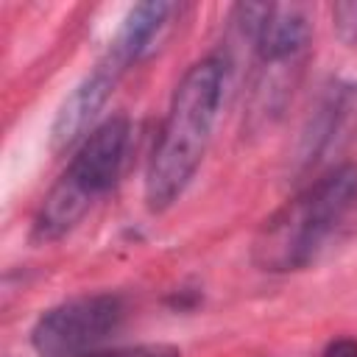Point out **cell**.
Instances as JSON below:
<instances>
[{"label":"cell","instance_id":"cell-4","mask_svg":"<svg viewBox=\"0 0 357 357\" xmlns=\"http://www.w3.org/2000/svg\"><path fill=\"white\" fill-rule=\"evenodd\" d=\"M120 321L123 304L117 296H78L50 307L33 324L31 343L39 357H81L103 343Z\"/></svg>","mask_w":357,"mask_h":357},{"label":"cell","instance_id":"cell-2","mask_svg":"<svg viewBox=\"0 0 357 357\" xmlns=\"http://www.w3.org/2000/svg\"><path fill=\"white\" fill-rule=\"evenodd\" d=\"M354 204L357 167H332L259 226L251 245L254 265L271 273H287L310 265L324 248V243L349 218Z\"/></svg>","mask_w":357,"mask_h":357},{"label":"cell","instance_id":"cell-6","mask_svg":"<svg viewBox=\"0 0 357 357\" xmlns=\"http://www.w3.org/2000/svg\"><path fill=\"white\" fill-rule=\"evenodd\" d=\"M126 70H120L112 59H100L95 64V70L67 95V100L61 103V109L56 112L53 128H50V145L56 151L75 145L78 139L86 137V128L92 126V120L98 117V112L106 106L112 89L117 86L120 75Z\"/></svg>","mask_w":357,"mask_h":357},{"label":"cell","instance_id":"cell-8","mask_svg":"<svg viewBox=\"0 0 357 357\" xmlns=\"http://www.w3.org/2000/svg\"><path fill=\"white\" fill-rule=\"evenodd\" d=\"M170 11H173V6L170 3H162V0L137 3L126 14L120 31L114 33V39H112V45L106 50V59H112L120 70H128L151 47V42L156 39V33L165 25V20H167Z\"/></svg>","mask_w":357,"mask_h":357},{"label":"cell","instance_id":"cell-9","mask_svg":"<svg viewBox=\"0 0 357 357\" xmlns=\"http://www.w3.org/2000/svg\"><path fill=\"white\" fill-rule=\"evenodd\" d=\"M81 357H181V351L167 343H139V346H117V349H92Z\"/></svg>","mask_w":357,"mask_h":357},{"label":"cell","instance_id":"cell-7","mask_svg":"<svg viewBox=\"0 0 357 357\" xmlns=\"http://www.w3.org/2000/svg\"><path fill=\"white\" fill-rule=\"evenodd\" d=\"M354 112H357V86L335 84L324 92L301 134L298 162L304 170L315 167L321 159H326L332 151L340 148V142L349 137V128L354 123Z\"/></svg>","mask_w":357,"mask_h":357},{"label":"cell","instance_id":"cell-11","mask_svg":"<svg viewBox=\"0 0 357 357\" xmlns=\"http://www.w3.org/2000/svg\"><path fill=\"white\" fill-rule=\"evenodd\" d=\"M321 357H357V340L354 337H337L324 349Z\"/></svg>","mask_w":357,"mask_h":357},{"label":"cell","instance_id":"cell-5","mask_svg":"<svg viewBox=\"0 0 357 357\" xmlns=\"http://www.w3.org/2000/svg\"><path fill=\"white\" fill-rule=\"evenodd\" d=\"M240 25L262 67L296 59L310 39V20L298 6H237Z\"/></svg>","mask_w":357,"mask_h":357},{"label":"cell","instance_id":"cell-1","mask_svg":"<svg viewBox=\"0 0 357 357\" xmlns=\"http://www.w3.org/2000/svg\"><path fill=\"white\" fill-rule=\"evenodd\" d=\"M220 95L223 61L215 56L195 61L176 84L145 173V201L151 209L170 206L195 176L218 117Z\"/></svg>","mask_w":357,"mask_h":357},{"label":"cell","instance_id":"cell-3","mask_svg":"<svg viewBox=\"0 0 357 357\" xmlns=\"http://www.w3.org/2000/svg\"><path fill=\"white\" fill-rule=\"evenodd\" d=\"M126 145L128 120L120 114L103 120L81 139L73 162L36 209L31 226V237L36 243L61 240L67 231L78 226V220L89 212L95 198L117 181L126 159Z\"/></svg>","mask_w":357,"mask_h":357},{"label":"cell","instance_id":"cell-10","mask_svg":"<svg viewBox=\"0 0 357 357\" xmlns=\"http://www.w3.org/2000/svg\"><path fill=\"white\" fill-rule=\"evenodd\" d=\"M332 25L337 31V36L346 42V45H354L357 42V3H337L332 8Z\"/></svg>","mask_w":357,"mask_h":357}]
</instances>
